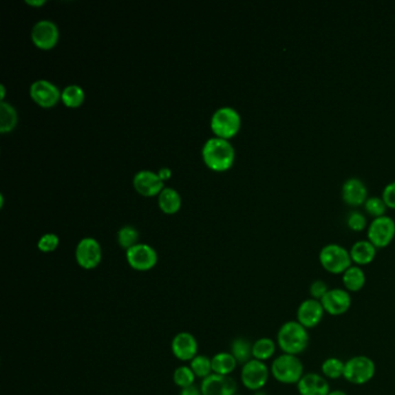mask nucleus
I'll return each mask as SVG.
<instances>
[{
	"mask_svg": "<svg viewBox=\"0 0 395 395\" xmlns=\"http://www.w3.org/2000/svg\"><path fill=\"white\" fill-rule=\"evenodd\" d=\"M198 343L194 335L182 332L172 341V352L176 359L182 362H191L198 356Z\"/></svg>",
	"mask_w": 395,
	"mask_h": 395,
	"instance_id": "14",
	"label": "nucleus"
},
{
	"mask_svg": "<svg viewBox=\"0 0 395 395\" xmlns=\"http://www.w3.org/2000/svg\"><path fill=\"white\" fill-rule=\"evenodd\" d=\"M34 43L42 49H50L58 40V28L50 20H41L32 32Z\"/></svg>",
	"mask_w": 395,
	"mask_h": 395,
	"instance_id": "15",
	"label": "nucleus"
},
{
	"mask_svg": "<svg viewBox=\"0 0 395 395\" xmlns=\"http://www.w3.org/2000/svg\"><path fill=\"white\" fill-rule=\"evenodd\" d=\"M200 388L203 395H235L238 385L230 376L213 374L202 381Z\"/></svg>",
	"mask_w": 395,
	"mask_h": 395,
	"instance_id": "13",
	"label": "nucleus"
},
{
	"mask_svg": "<svg viewBox=\"0 0 395 395\" xmlns=\"http://www.w3.org/2000/svg\"><path fill=\"white\" fill-rule=\"evenodd\" d=\"M325 314H326V312L323 310L321 301L313 299V298H308V299L301 301L298 306L296 320L299 322L300 325H303L306 330H310L318 326Z\"/></svg>",
	"mask_w": 395,
	"mask_h": 395,
	"instance_id": "11",
	"label": "nucleus"
},
{
	"mask_svg": "<svg viewBox=\"0 0 395 395\" xmlns=\"http://www.w3.org/2000/svg\"><path fill=\"white\" fill-rule=\"evenodd\" d=\"M191 369L193 370L195 376L202 379L213 374V363L208 356L198 355L191 361Z\"/></svg>",
	"mask_w": 395,
	"mask_h": 395,
	"instance_id": "28",
	"label": "nucleus"
},
{
	"mask_svg": "<svg viewBox=\"0 0 395 395\" xmlns=\"http://www.w3.org/2000/svg\"><path fill=\"white\" fill-rule=\"evenodd\" d=\"M103 257V250L96 239L84 238L78 244L76 249V259L81 268L94 269L99 266Z\"/></svg>",
	"mask_w": 395,
	"mask_h": 395,
	"instance_id": "12",
	"label": "nucleus"
},
{
	"mask_svg": "<svg viewBox=\"0 0 395 395\" xmlns=\"http://www.w3.org/2000/svg\"><path fill=\"white\" fill-rule=\"evenodd\" d=\"M195 376L193 370L191 369V366H180L178 369L174 371V374H173V381H174V384L179 387L187 388L193 386L195 383Z\"/></svg>",
	"mask_w": 395,
	"mask_h": 395,
	"instance_id": "30",
	"label": "nucleus"
},
{
	"mask_svg": "<svg viewBox=\"0 0 395 395\" xmlns=\"http://www.w3.org/2000/svg\"><path fill=\"white\" fill-rule=\"evenodd\" d=\"M266 393H264L262 391H257L255 392V395H264Z\"/></svg>",
	"mask_w": 395,
	"mask_h": 395,
	"instance_id": "42",
	"label": "nucleus"
},
{
	"mask_svg": "<svg viewBox=\"0 0 395 395\" xmlns=\"http://www.w3.org/2000/svg\"><path fill=\"white\" fill-rule=\"evenodd\" d=\"M349 252H350L352 262L359 267L371 264L377 255V248L372 242H370L369 239L356 242Z\"/></svg>",
	"mask_w": 395,
	"mask_h": 395,
	"instance_id": "20",
	"label": "nucleus"
},
{
	"mask_svg": "<svg viewBox=\"0 0 395 395\" xmlns=\"http://www.w3.org/2000/svg\"><path fill=\"white\" fill-rule=\"evenodd\" d=\"M270 374L266 363L253 359L242 365V383L249 391H261L267 385Z\"/></svg>",
	"mask_w": 395,
	"mask_h": 395,
	"instance_id": "7",
	"label": "nucleus"
},
{
	"mask_svg": "<svg viewBox=\"0 0 395 395\" xmlns=\"http://www.w3.org/2000/svg\"><path fill=\"white\" fill-rule=\"evenodd\" d=\"M136 189L144 196H153L162 188V180L159 174L151 171H142L137 173L134 179Z\"/></svg>",
	"mask_w": 395,
	"mask_h": 395,
	"instance_id": "19",
	"label": "nucleus"
},
{
	"mask_svg": "<svg viewBox=\"0 0 395 395\" xmlns=\"http://www.w3.org/2000/svg\"><path fill=\"white\" fill-rule=\"evenodd\" d=\"M171 174H172V172H171L169 169H161L159 171V176H160L161 180L169 179Z\"/></svg>",
	"mask_w": 395,
	"mask_h": 395,
	"instance_id": "38",
	"label": "nucleus"
},
{
	"mask_svg": "<svg viewBox=\"0 0 395 395\" xmlns=\"http://www.w3.org/2000/svg\"><path fill=\"white\" fill-rule=\"evenodd\" d=\"M180 395H203L202 394L201 388L196 387L195 385L191 386V387L183 388L181 391V394Z\"/></svg>",
	"mask_w": 395,
	"mask_h": 395,
	"instance_id": "37",
	"label": "nucleus"
},
{
	"mask_svg": "<svg viewBox=\"0 0 395 395\" xmlns=\"http://www.w3.org/2000/svg\"><path fill=\"white\" fill-rule=\"evenodd\" d=\"M342 198L345 203L354 206L365 203L367 200V188L365 183L357 176H352L345 180L342 186Z\"/></svg>",
	"mask_w": 395,
	"mask_h": 395,
	"instance_id": "18",
	"label": "nucleus"
},
{
	"mask_svg": "<svg viewBox=\"0 0 395 395\" xmlns=\"http://www.w3.org/2000/svg\"><path fill=\"white\" fill-rule=\"evenodd\" d=\"M321 304L327 314L332 315V317H340V315L345 314L352 308V295L345 289L334 288V289H330L326 296L322 298Z\"/></svg>",
	"mask_w": 395,
	"mask_h": 395,
	"instance_id": "9",
	"label": "nucleus"
},
{
	"mask_svg": "<svg viewBox=\"0 0 395 395\" xmlns=\"http://www.w3.org/2000/svg\"><path fill=\"white\" fill-rule=\"evenodd\" d=\"M84 91L78 85H70L62 92V99L66 106H81L84 101Z\"/></svg>",
	"mask_w": 395,
	"mask_h": 395,
	"instance_id": "29",
	"label": "nucleus"
},
{
	"mask_svg": "<svg viewBox=\"0 0 395 395\" xmlns=\"http://www.w3.org/2000/svg\"><path fill=\"white\" fill-rule=\"evenodd\" d=\"M342 282L344 289L347 290L348 292H359L365 286V273L362 267L352 264V267L348 268L342 274Z\"/></svg>",
	"mask_w": 395,
	"mask_h": 395,
	"instance_id": "21",
	"label": "nucleus"
},
{
	"mask_svg": "<svg viewBox=\"0 0 395 395\" xmlns=\"http://www.w3.org/2000/svg\"><path fill=\"white\" fill-rule=\"evenodd\" d=\"M0 89H1V100H3V99H4V96H5L4 85H1V86H0Z\"/></svg>",
	"mask_w": 395,
	"mask_h": 395,
	"instance_id": "41",
	"label": "nucleus"
},
{
	"mask_svg": "<svg viewBox=\"0 0 395 395\" xmlns=\"http://www.w3.org/2000/svg\"><path fill=\"white\" fill-rule=\"evenodd\" d=\"M345 362L337 357L325 359L321 365V374L327 381H337L343 378Z\"/></svg>",
	"mask_w": 395,
	"mask_h": 395,
	"instance_id": "25",
	"label": "nucleus"
},
{
	"mask_svg": "<svg viewBox=\"0 0 395 395\" xmlns=\"http://www.w3.org/2000/svg\"><path fill=\"white\" fill-rule=\"evenodd\" d=\"M319 260L322 268L333 275H342L352 266L350 252L339 244L323 246L319 254Z\"/></svg>",
	"mask_w": 395,
	"mask_h": 395,
	"instance_id": "4",
	"label": "nucleus"
},
{
	"mask_svg": "<svg viewBox=\"0 0 395 395\" xmlns=\"http://www.w3.org/2000/svg\"><path fill=\"white\" fill-rule=\"evenodd\" d=\"M242 118L238 111L231 107H223L215 111L211 118V128L220 138H230L240 129Z\"/></svg>",
	"mask_w": 395,
	"mask_h": 395,
	"instance_id": "6",
	"label": "nucleus"
},
{
	"mask_svg": "<svg viewBox=\"0 0 395 395\" xmlns=\"http://www.w3.org/2000/svg\"><path fill=\"white\" fill-rule=\"evenodd\" d=\"M27 4L37 5V6H39V5L44 4V1L43 0H39V1H32V0H27Z\"/></svg>",
	"mask_w": 395,
	"mask_h": 395,
	"instance_id": "40",
	"label": "nucleus"
},
{
	"mask_svg": "<svg viewBox=\"0 0 395 395\" xmlns=\"http://www.w3.org/2000/svg\"><path fill=\"white\" fill-rule=\"evenodd\" d=\"M277 343L269 337H261L253 343V359L266 362L273 359L276 352Z\"/></svg>",
	"mask_w": 395,
	"mask_h": 395,
	"instance_id": "24",
	"label": "nucleus"
},
{
	"mask_svg": "<svg viewBox=\"0 0 395 395\" xmlns=\"http://www.w3.org/2000/svg\"><path fill=\"white\" fill-rule=\"evenodd\" d=\"M395 237V220L392 217H376L367 227V238L376 248H384Z\"/></svg>",
	"mask_w": 395,
	"mask_h": 395,
	"instance_id": "8",
	"label": "nucleus"
},
{
	"mask_svg": "<svg viewBox=\"0 0 395 395\" xmlns=\"http://www.w3.org/2000/svg\"><path fill=\"white\" fill-rule=\"evenodd\" d=\"M59 244V239L57 235H54V233H47L44 235L42 238L39 240V248L44 253L52 252L57 248V246Z\"/></svg>",
	"mask_w": 395,
	"mask_h": 395,
	"instance_id": "34",
	"label": "nucleus"
},
{
	"mask_svg": "<svg viewBox=\"0 0 395 395\" xmlns=\"http://www.w3.org/2000/svg\"><path fill=\"white\" fill-rule=\"evenodd\" d=\"M235 395H240V394H235Z\"/></svg>",
	"mask_w": 395,
	"mask_h": 395,
	"instance_id": "43",
	"label": "nucleus"
},
{
	"mask_svg": "<svg viewBox=\"0 0 395 395\" xmlns=\"http://www.w3.org/2000/svg\"><path fill=\"white\" fill-rule=\"evenodd\" d=\"M203 159L210 169L225 171L235 160V149L225 138H210L203 147Z\"/></svg>",
	"mask_w": 395,
	"mask_h": 395,
	"instance_id": "2",
	"label": "nucleus"
},
{
	"mask_svg": "<svg viewBox=\"0 0 395 395\" xmlns=\"http://www.w3.org/2000/svg\"><path fill=\"white\" fill-rule=\"evenodd\" d=\"M366 211L376 217L384 216L385 213H386V209H387V205L385 203L384 198H378V196H371V198H367L365 203Z\"/></svg>",
	"mask_w": 395,
	"mask_h": 395,
	"instance_id": "32",
	"label": "nucleus"
},
{
	"mask_svg": "<svg viewBox=\"0 0 395 395\" xmlns=\"http://www.w3.org/2000/svg\"><path fill=\"white\" fill-rule=\"evenodd\" d=\"M270 374L281 384L297 385L305 374L304 364L298 356L283 354L271 363Z\"/></svg>",
	"mask_w": 395,
	"mask_h": 395,
	"instance_id": "3",
	"label": "nucleus"
},
{
	"mask_svg": "<svg viewBox=\"0 0 395 395\" xmlns=\"http://www.w3.org/2000/svg\"><path fill=\"white\" fill-rule=\"evenodd\" d=\"M127 260L136 270L147 271L157 264L158 254L151 246L137 244L127 250Z\"/></svg>",
	"mask_w": 395,
	"mask_h": 395,
	"instance_id": "10",
	"label": "nucleus"
},
{
	"mask_svg": "<svg viewBox=\"0 0 395 395\" xmlns=\"http://www.w3.org/2000/svg\"><path fill=\"white\" fill-rule=\"evenodd\" d=\"M138 237V232H137L135 227H122L121 230L118 231V244H120L123 248L128 250L129 248H131L134 246L137 245Z\"/></svg>",
	"mask_w": 395,
	"mask_h": 395,
	"instance_id": "31",
	"label": "nucleus"
},
{
	"mask_svg": "<svg viewBox=\"0 0 395 395\" xmlns=\"http://www.w3.org/2000/svg\"><path fill=\"white\" fill-rule=\"evenodd\" d=\"M213 363V374L220 376H230L238 365L237 359L231 352H220L211 359Z\"/></svg>",
	"mask_w": 395,
	"mask_h": 395,
	"instance_id": "22",
	"label": "nucleus"
},
{
	"mask_svg": "<svg viewBox=\"0 0 395 395\" xmlns=\"http://www.w3.org/2000/svg\"><path fill=\"white\" fill-rule=\"evenodd\" d=\"M159 204L166 213H176L181 205V198L175 189L165 188L159 195Z\"/></svg>",
	"mask_w": 395,
	"mask_h": 395,
	"instance_id": "26",
	"label": "nucleus"
},
{
	"mask_svg": "<svg viewBox=\"0 0 395 395\" xmlns=\"http://www.w3.org/2000/svg\"><path fill=\"white\" fill-rule=\"evenodd\" d=\"M17 111L14 108L8 103H1L0 105V130L1 132L11 131L17 125Z\"/></svg>",
	"mask_w": 395,
	"mask_h": 395,
	"instance_id": "27",
	"label": "nucleus"
},
{
	"mask_svg": "<svg viewBox=\"0 0 395 395\" xmlns=\"http://www.w3.org/2000/svg\"><path fill=\"white\" fill-rule=\"evenodd\" d=\"M299 395H328L330 393V384L322 374H305L297 384Z\"/></svg>",
	"mask_w": 395,
	"mask_h": 395,
	"instance_id": "16",
	"label": "nucleus"
},
{
	"mask_svg": "<svg viewBox=\"0 0 395 395\" xmlns=\"http://www.w3.org/2000/svg\"><path fill=\"white\" fill-rule=\"evenodd\" d=\"M383 198L387 206L395 209V181H392L385 186Z\"/></svg>",
	"mask_w": 395,
	"mask_h": 395,
	"instance_id": "36",
	"label": "nucleus"
},
{
	"mask_svg": "<svg viewBox=\"0 0 395 395\" xmlns=\"http://www.w3.org/2000/svg\"><path fill=\"white\" fill-rule=\"evenodd\" d=\"M231 354L238 364L245 365L253 359V343L246 337H237L231 344Z\"/></svg>",
	"mask_w": 395,
	"mask_h": 395,
	"instance_id": "23",
	"label": "nucleus"
},
{
	"mask_svg": "<svg viewBox=\"0 0 395 395\" xmlns=\"http://www.w3.org/2000/svg\"><path fill=\"white\" fill-rule=\"evenodd\" d=\"M347 224L348 226L350 227L352 231H362L367 225V220H366L364 213L354 210L348 215Z\"/></svg>",
	"mask_w": 395,
	"mask_h": 395,
	"instance_id": "33",
	"label": "nucleus"
},
{
	"mask_svg": "<svg viewBox=\"0 0 395 395\" xmlns=\"http://www.w3.org/2000/svg\"><path fill=\"white\" fill-rule=\"evenodd\" d=\"M330 291V286H327V283L322 279H315L314 282H312L310 286V296L313 299L320 300L326 296V293Z\"/></svg>",
	"mask_w": 395,
	"mask_h": 395,
	"instance_id": "35",
	"label": "nucleus"
},
{
	"mask_svg": "<svg viewBox=\"0 0 395 395\" xmlns=\"http://www.w3.org/2000/svg\"><path fill=\"white\" fill-rule=\"evenodd\" d=\"M310 333L297 320H290L283 323L277 333V347L283 354L299 356L308 349L310 344Z\"/></svg>",
	"mask_w": 395,
	"mask_h": 395,
	"instance_id": "1",
	"label": "nucleus"
},
{
	"mask_svg": "<svg viewBox=\"0 0 395 395\" xmlns=\"http://www.w3.org/2000/svg\"><path fill=\"white\" fill-rule=\"evenodd\" d=\"M30 94L39 105L43 107L54 106L58 101L59 96H62L58 88L48 81H37L33 83L30 87Z\"/></svg>",
	"mask_w": 395,
	"mask_h": 395,
	"instance_id": "17",
	"label": "nucleus"
},
{
	"mask_svg": "<svg viewBox=\"0 0 395 395\" xmlns=\"http://www.w3.org/2000/svg\"><path fill=\"white\" fill-rule=\"evenodd\" d=\"M328 395H348L344 391H341V389H335V391H330Z\"/></svg>",
	"mask_w": 395,
	"mask_h": 395,
	"instance_id": "39",
	"label": "nucleus"
},
{
	"mask_svg": "<svg viewBox=\"0 0 395 395\" xmlns=\"http://www.w3.org/2000/svg\"><path fill=\"white\" fill-rule=\"evenodd\" d=\"M376 376V364L367 356H354L344 365L343 378L354 385H365Z\"/></svg>",
	"mask_w": 395,
	"mask_h": 395,
	"instance_id": "5",
	"label": "nucleus"
}]
</instances>
